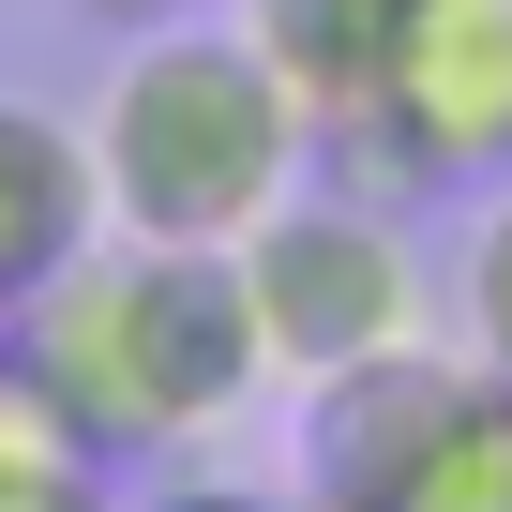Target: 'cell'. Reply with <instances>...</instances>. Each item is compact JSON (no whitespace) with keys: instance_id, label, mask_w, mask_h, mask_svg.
<instances>
[{"instance_id":"cell-9","label":"cell","mask_w":512,"mask_h":512,"mask_svg":"<svg viewBox=\"0 0 512 512\" xmlns=\"http://www.w3.org/2000/svg\"><path fill=\"white\" fill-rule=\"evenodd\" d=\"M392 512H512V377L467 392V422L422 452V482H407Z\"/></svg>"},{"instance_id":"cell-1","label":"cell","mask_w":512,"mask_h":512,"mask_svg":"<svg viewBox=\"0 0 512 512\" xmlns=\"http://www.w3.org/2000/svg\"><path fill=\"white\" fill-rule=\"evenodd\" d=\"M0 347H16L106 452H181V437H211L256 392L241 272L211 241H136V226H91L46 287L0 317Z\"/></svg>"},{"instance_id":"cell-13","label":"cell","mask_w":512,"mask_h":512,"mask_svg":"<svg viewBox=\"0 0 512 512\" xmlns=\"http://www.w3.org/2000/svg\"><path fill=\"white\" fill-rule=\"evenodd\" d=\"M272 512H392V497H347V482H302V497H272Z\"/></svg>"},{"instance_id":"cell-5","label":"cell","mask_w":512,"mask_h":512,"mask_svg":"<svg viewBox=\"0 0 512 512\" xmlns=\"http://www.w3.org/2000/svg\"><path fill=\"white\" fill-rule=\"evenodd\" d=\"M467 392H482V362H467L452 332H422V347H377V362L317 377V392H302V482L407 497V482H422V452L467 422Z\"/></svg>"},{"instance_id":"cell-7","label":"cell","mask_w":512,"mask_h":512,"mask_svg":"<svg viewBox=\"0 0 512 512\" xmlns=\"http://www.w3.org/2000/svg\"><path fill=\"white\" fill-rule=\"evenodd\" d=\"M392 16H407V0H226V31L256 46V61H272L317 121L377 76V46H392Z\"/></svg>"},{"instance_id":"cell-6","label":"cell","mask_w":512,"mask_h":512,"mask_svg":"<svg viewBox=\"0 0 512 512\" xmlns=\"http://www.w3.org/2000/svg\"><path fill=\"white\" fill-rule=\"evenodd\" d=\"M91 226H106V196H91V121H46L31 91H0V317H16Z\"/></svg>"},{"instance_id":"cell-10","label":"cell","mask_w":512,"mask_h":512,"mask_svg":"<svg viewBox=\"0 0 512 512\" xmlns=\"http://www.w3.org/2000/svg\"><path fill=\"white\" fill-rule=\"evenodd\" d=\"M452 347H467L482 377H512V181L482 196V226H467V256H452Z\"/></svg>"},{"instance_id":"cell-11","label":"cell","mask_w":512,"mask_h":512,"mask_svg":"<svg viewBox=\"0 0 512 512\" xmlns=\"http://www.w3.org/2000/svg\"><path fill=\"white\" fill-rule=\"evenodd\" d=\"M76 16H91V31H121V46H136V31H181V16H226V0H76Z\"/></svg>"},{"instance_id":"cell-8","label":"cell","mask_w":512,"mask_h":512,"mask_svg":"<svg viewBox=\"0 0 512 512\" xmlns=\"http://www.w3.org/2000/svg\"><path fill=\"white\" fill-rule=\"evenodd\" d=\"M0 512H121L106 497V437L0 347Z\"/></svg>"},{"instance_id":"cell-3","label":"cell","mask_w":512,"mask_h":512,"mask_svg":"<svg viewBox=\"0 0 512 512\" xmlns=\"http://www.w3.org/2000/svg\"><path fill=\"white\" fill-rule=\"evenodd\" d=\"M226 272H241V332H256V377H347L377 347H422L437 332V287H422V241L392 196H347V181H287L272 211H256L226 241Z\"/></svg>"},{"instance_id":"cell-2","label":"cell","mask_w":512,"mask_h":512,"mask_svg":"<svg viewBox=\"0 0 512 512\" xmlns=\"http://www.w3.org/2000/svg\"><path fill=\"white\" fill-rule=\"evenodd\" d=\"M287 181H317V106L256 61L226 16H181V31H136L106 106H91V196L106 226L136 241H241Z\"/></svg>"},{"instance_id":"cell-4","label":"cell","mask_w":512,"mask_h":512,"mask_svg":"<svg viewBox=\"0 0 512 512\" xmlns=\"http://www.w3.org/2000/svg\"><path fill=\"white\" fill-rule=\"evenodd\" d=\"M512 166V0H407L377 76L317 121V181L407 196V181H497Z\"/></svg>"},{"instance_id":"cell-12","label":"cell","mask_w":512,"mask_h":512,"mask_svg":"<svg viewBox=\"0 0 512 512\" xmlns=\"http://www.w3.org/2000/svg\"><path fill=\"white\" fill-rule=\"evenodd\" d=\"M121 512H272L256 482H151V497H121Z\"/></svg>"}]
</instances>
